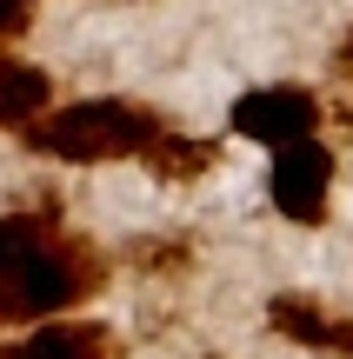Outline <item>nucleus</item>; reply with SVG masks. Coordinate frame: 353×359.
<instances>
[{"instance_id": "1", "label": "nucleus", "mask_w": 353, "mask_h": 359, "mask_svg": "<svg viewBox=\"0 0 353 359\" xmlns=\"http://www.w3.org/2000/svg\"><path fill=\"white\" fill-rule=\"evenodd\" d=\"M107 280L93 240L53 226V219H0V320H53L80 306Z\"/></svg>"}, {"instance_id": "2", "label": "nucleus", "mask_w": 353, "mask_h": 359, "mask_svg": "<svg viewBox=\"0 0 353 359\" xmlns=\"http://www.w3.org/2000/svg\"><path fill=\"white\" fill-rule=\"evenodd\" d=\"M160 133V114L133 100H74L60 114L27 120V147L47 160H74V167H100V160H140V147Z\"/></svg>"}, {"instance_id": "3", "label": "nucleus", "mask_w": 353, "mask_h": 359, "mask_svg": "<svg viewBox=\"0 0 353 359\" xmlns=\"http://www.w3.org/2000/svg\"><path fill=\"white\" fill-rule=\"evenodd\" d=\"M327 107H320L314 87H293V80H274V87H253L234 100V133L253 147H287V140H307L320 133Z\"/></svg>"}, {"instance_id": "4", "label": "nucleus", "mask_w": 353, "mask_h": 359, "mask_svg": "<svg viewBox=\"0 0 353 359\" xmlns=\"http://www.w3.org/2000/svg\"><path fill=\"white\" fill-rule=\"evenodd\" d=\"M267 200L293 219V226H320L333 200V154L307 133V140L274 147V173H267Z\"/></svg>"}, {"instance_id": "5", "label": "nucleus", "mask_w": 353, "mask_h": 359, "mask_svg": "<svg viewBox=\"0 0 353 359\" xmlns=\"http://www.w3.org/2000/svg\"><path fill=\"white\" fill-rule=\"evenodd\" d=\"M140 160H147V173H154V180H167V187H194V180H207L213 167H220V147H213V140H200V133H180V127H167V120H160V133L140 147Z\"/></svg>"}, {"instance_id": "6", "label": "nucleus", "mask_w": 353, "mask_h": 359, "mask_svg": "<svg viewBox=\"0 0 353 359\" xmlns=\"http://www.w3.org/2000/svg\"><path fill=\"white\" fill-rule=\"evenodd\" d=\"M267 326H274L280 339H293V346H307V353H327L333 346V313L320 306V299H300V293H274L267 299Z\"/></svg>"}, {"instance_id": "7", "label": "nucleus", "mask_w": 353, "mask_h": 359, "mask_svg": "<svg viewBox=\"0 0 353 359\" xmlns=\"http://www.w3.org/2000/svg\"><path fill=\"white\" fill-rule=\"evenodd\" d=\"M53 80L27 60H0V127H27L34 114H47Z\"/></svg>"}, {"instance_id": "8", "label": "nucleus", "mask_w": 353, "mask_h": 359, "mask_svg": "<svg viewBox=\"0 0 353 359\" xmlns=\"http://www.w3.org/2000/svg\"><path fill=\"white\" fill-rule=\"evenodd\" d=\"M187 253H194V246H187V240H173V246H140L133 259H140V266H180Z\"/></svg>"}, {"instance_id": "9", "label": "nucleus", "mask_w": 353, "mask_h": 359, "mask_svg": "<svg viewBox=\"0 0 353 359\" xmlns=\"http://www.w3.org/2000/svg\"><path fill=\"white\" fill-rule=\"evenodd\" d=\"M27 20H34V0H0V40H7V34H20Z\"/></svg>"}, {"instance_id": "10", "label": "nucleus", "mask_w": 353, "mask_h": 359, "mask_svg": "<svg viewBox=\"0 0 353 359\" xmlns=\"http://www.w3.org/2000/svg\"><path fill=\"white\" fill-rule=\"evenodd\" d=\"M333 74H340V80H347V87H353V27H347V34H340V47H333Z\"/></svg>"}]
</instances>
